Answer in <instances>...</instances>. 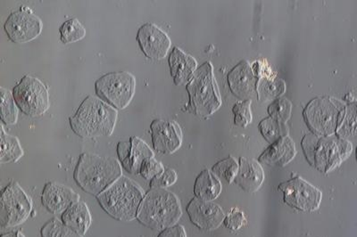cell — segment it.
<instances>
[{
	"label": "cell",
	"mask_w": 357,
	"mask_h": 237,
	"mask_svg": "<svg viewBox=\"0 0 357 237\" xmlns=\"http://www.w3.org/2000/svg\"><path fill=\"white\" fill-rule=\"evenodd\" d=\"M117 116L116 109L107 102L89 95L70 117V126L82 139L110 137L116 127Z\"/></svg>",
	"instance_id": "1"
},
{
	"label": "cell",
	"mask_w": 357,
	"mask_h": 237,
	"mask_svg": "<svg viewBox=\"0 0 357 237\" xmlns=\"http://www.w3.org/2000/svg\"><path fill=\"white\" fill-rule=\"evenodd\" d=\"M122 177V167L116 159L93 153H82L73 171V178L89 194L103 193L112 184Z\"/></svg>",
	"instance_id": "2"
},
{
	"label": "cell",
	"mask_w": 357,
	"mask_h": 237,
	"mask_svg": "<svg viewBox=\"0 0 357 237\" xmlns=\"http://www.w3.org/2000/svg\"><path fill=\"white\" fill-rule=\"evenodd\" d=\"M183 216L181 201L165 188H151L140 205L137 220L153 230H165L176 225Z\"/></svg>",
	"instance_id": "3"
},
{
	"label": "cell",
	"mask_w": 357,
	"mask_h": 237,
	"mask_svg": "<svg viewBox=\"0 0 357 237\" xmlns=\"http://www.w3.org/2000/svg\"><path fill=\"white\" fill-rule=\"evenodd\" d=\"M144 197V192L138 184L122 176L96 197L108 215L114 220L128 222L137 219Z\"/></svg>",
	"instance_id": "4"
},
{
	"label": "cell",
	"mask_w": 357,
	"mask_h": 237,
	"mask_svg": "<svg viewBox=\"0 0 357 237\" xmlns=\"http://www.w3.org/2000/svg\"><path fill=\"white\" fill-rule=\"evenodd\" d=\"M187 91L190 100L185 110L189 113L205 118L211 116L218 110L222 100L211 63L206 62L197 69L192 79L188 83Z\"/></svg>",
	"instance_id": "5"
},
{
	"label": "cell",
	"mask_w": 357,
	"mask_h": 237,
	"mask_svg": "<svg viewBox=\"0 0 357 237\" xmlns=\"http://www.w3.org/2000/svg\"><path fill=\"white\" fill-rule=\"evenodd\" d=\"M302 146L308 162L326 174L346 161L353 149L346 139L312 135L305 137Z\"/></svg>",
	"instance_id": "6"
},
{
	"label": "cell",
	"mask_w": 357,
	"mask_h": 237,
	"mask_svg": "<svg viewBox=\"0 0 357 237\" xmlns=\"http://www.w3.org/2000/svg\"><path fill=\"white\" fill-rule=\"evenodd\" d=\"M135 78L127 72L107 73L95 83L98 97L117 110L128 107L135 93Z\"/></svg>",
	"instance_id": "7"
},
{
	"label": "cell",
	"mask_w": 357,
	"mask_h": 237,
	"mask_svg": "<svg viewBox=\"0 0 357 237\" xmlns=\"http://www.w3.org/2000/svg\"><path fill=\"white\" fill-rule=\"evenodd\" d=\"M0 225L2 229L22 225L33 211V201L17 182L3 189L0 198Z\"/></svg>",
	"instance_id": "8"
},
{
	"label": "cell",
	"mask_w": 357,
	"mask_h": 237,
	"mask_svg": "<svg viewBox=\"0 0 357 237\" xmlns=\"http://www.w3.org/2000/svg\"><path fill=\"white\" fill-rule=\"evenodd\" d=\"M15 104L29 117H40L50 108L49 89L39 79L25 75L13 89Z\"/></svg>",
	"instance_id": "9"
},
{
	"label": "cell",
	"mask_w": 357,
	"mask_h": 237,
	"mask_svg": "<svg viewBox=\"0 0 357 237\" xmlns=\"http://www.w3.org/2000/svg\"><path fill=\"white\" fill-rule=\"evenodd\" d=\"M279 190L283 193L285 204L303 213L317 211L323 199L321 192L299 176L280 184Z\"/></svg>",
	"instance_id": "10"
},
{
	"label": "cell",
	"mask_w": 357,
	"mask_h": 237,
	"mask_svg": "<svg viewBox=\"0 0 357 237\" xmlns=\"http://www.w3.org/2000/svg\"><path fill=\"white\" fill-rule=\"evenodd\" d=\"M43 24L40 17L27 6L13 12L6 21L4 29L13 43H26L39 37Z\"/></svg>",
	"instance_id": "11"
},
{
	"label": "cell",
	"mask_w": 357,
	"mask_h": 237,
	"mask_svg": "<svg viewBox=\"0 0 357 237\" xmlns=\"http://www.w3.org/2000/svg\"><path fill=\"white\" fill-rule=\"evenodd\" d=\"M153 147L162 155H172L183 144V131L174 121L156 118L151 125Z\"/></svg>",
	"instance_id": "12"
},
{
	"label": "cell",
	"mask_w": 357,
	"mask_h": 237,
	"mask_svg": "<svg viewBox=\"0 0 357 237\" xmlns=\"http://www.w3.org/2000/svg\"><path fill=\"white\" fill-rule=\"evenodd\" d=\"M186 211L191 223L204 231L218 229L225 219V211L220 205L197 197L187 205Z\"/></svg>",
	"instance_id": "13"
},
{
	"label": "cell",
	"mask_w": 357,
	"mask_h": 237,
	"mask_svg": "<svg viewBox=\"0 0 357 237\" xmlns=\"http://www.w3.org/2000/svg\"><path fill=\"white\" fill-rule=\"evenodd\" d=\"M140 49L149 59H164L171 47L168 35L154 24H145L139 29L137 34Z\"/></svg>",
	"instance_id": "14"
},
{
	"label": "cell",
	"mask_w": 357,
	"mask_h": 237,
	"mask_svg": "<svg viewBox=\"0 0 357 237\" xmlns=\"http://www.w3.org/2000/svg\"><path fill=\"white\" fill-rule=\"evenodd\" d=\"M117 155L121 165L130 174H139L142 163L154 157L151 147L138 137L118 143Z\"/></svg>",
	"instance_id": "15"
},
{
	"label": "cell",
	"mask_w": 357,
	"mask_h": 237,
	"mask_svg": "<svg viewBox=\"0 0 357 237\" xmlns=\"http://www.w3.org/2000/svg\"><path fill=\"white\" fill-rule=\"evenodd\" d=\"M78 201L79 197L77 193L56 182H49L45 185L41 194V203L54 215H62L70 206Z\"/></svg>",
	"instance_id": "16"
},
{
	"label": "cell",
	"mask_w": 357,
	"mask_h": 237,
	"mask_svg": "<svg viewBox=\"0 0 357 237\" xmlns=\"http://www.w3.org/2000/svg\"><path fill=\"white\" fill-rule=\"evenodd\" d=\"M169 66L174 84L181 86L188 85L192 79L197 70V63L190 54L175 47L169 56Z\"/></svg>",
	"instance_id": "17"
},
{
	"label": "cell",
	"mask_w": 357,
	"mask_h": 237,
	"mask_svg": "<svg viewBox=\"0 0 357 237\" xmlns=\"http://www.w3.org/2000/svg\"><path fill=\"white\" fill-rule=\"evenodd\" d=\"M264 179V172L260 163L254 159H240V167L234 179L242 190L248 193H255L262 185Z\"/></svg>",
	"instance_id": "18"
},
{
	"label": "cell",
	"mask_w": 357,
	"mask_h": 237,
	"mask_svg": "<svg viewBox=\"0 0 357 237\" xmlns=\"http://www.w3.org/2000/svg\"><path fill=\"white\" fill-rule=\"evenodd\" d=\"M295 143L289 137L275 141L259 157V162L271 166L284 167L296 156Z\"/></svg>",
	"instance_id": "19"
},
{
	"label": "cell",
	"mask_w": 357,
	"mask_h": 237,
	"mask_svg": "<svg viewBox=\"0 0 357 237\" xmlns=\"http://www.w3.org/2000/svg\"><path fill=\"white\" fill-rule=\"evenodd\" d=\"M232 92L241 98H250L256 89V79L253 70L247 62H242L229 75Z\"/></svg>",
	"instance_id": "20"
},
{
	"label": "cell",
	"mask_w": 357,
	"mask_h": 237,
	"mask_svg": "<svg viewBox=\"0 0 357 237\" xmlns=\"http://www.w3.org/2000/svg\"><path fill=\"white\" fill-rule=\"evenodd\" d=\"M61 220L70 229L84 236L91 226L92 217L87 204L78 201L62 214Z\"/></svg>",
	"instance_id": "21"
},
{
	"label": "cell",
	"mask_w": 357,
	"mask_h": 237,
	"mask_svg": "<svg viewBox=\"0 0 357 237\" xmlns=\"http://www.w3.org/2000/svg\"><path fill=\"white\" fill-rule=\"evenodd\" d=\"M221 181L209 169H204L194 184L195 197L206 201L215 200L222 193Z\"/></svg>",
	"instance_id": "22"
},
{
	"label": "cell",
	"mask_w": 357,
	"mask_h": 237,
	"mask_svg": "<svg viewBox=\"0 0 357 237\" xmlns=\"http://www.w3.org/2000/svg\"><path fill=\"white\" fill-rule=\"evenodd\" d=\"M1 163L17 162L24 156L21 144L17 137L8 135L6 133L4 127L1 125Z\"/></svg>",
	"instance_id": "23"
},
{
	"label": "cell",
	"mask_w": 357,
	"mask_h": 237,
	"mask_svg": "<svg viewBox=\"0 0 357 237\" xmlns=\"http://www.w3.org/2000/svg\"><path fill=\"white\" fill-rule=\"evenodd\" d=\"M60 40L63 44L77 43L86 36V30L77 19L67 20L59 28Z\"/></svg>",
	"instance_id": "24"
},
{
	"label": "cell",
	"mask_w": 357,
	"mask_h": 237,
	"mask_svg": "<svg viewBox=\"0 0 357 237\" xmlns=\"http://www.w3.org/2000/svg\"><path fill=\"white\" fill-rule=\"evenodd\" d=\"M1 121L3 123L14 125L17 123L18 110L14 95L8 89L1 88Z\"/></svg>",
	"instance_id": "25"
},
{
	"label": "cell",
	"mask_w": 357,
	"mask_h": 237,
	"mask_svg": "<svg viewBox=\"0 0 357 237\" xmlns=\"http://www.w3.org/2000/svg\"><path fill=\"white\" fill-rule=\"evenodd\" d=\"M238 167L240 166L238 165L237 160L234 157L229 156L228 158L222 160L213 165L212 172L219 179H222L227 184H231L238 174Z\"/></svg>",
	"instance_id": "26"
},
{
	"label": "cell",
	"mask_w": 357,
	"mask_h": 237,
	"mask_svg": "<svg viewBox=\"0 0 357 237\" xmlns=\"http://www.w3.org/2000/svg\"><path fill=\"white\" fill-rule=\"evenodd\" d=\"M40 236L41 237H82L63 224L62 220L57 219L47 221L40 230Z\"/></svg>",
	"instance_id": "27"
},
{
	"label": "cell",
	"mask_w": 357,
	"mask_h": 237,
	"mask_svg": "<svg viewBox=\"0 0 357 237\" xmlns=\"http://www.w3.org/2000/svg\"><path fill=\"white\" fill-rule=\"evenodd\" d=\"M251 100L237 102L234 107V123L237 126L245 128L252 121Z\"/></svg>",
	"instance_id": "28"
},
{
	"label": "cell",
	"mask_w": 357,
	"mask_h": 237,
	"mask_svg": "<svg viewBox=\"0 0 357 237\" xmlns=\"http://www.w3.org/2000/svg\"><path fill=\"white\" fill-rule=\"evenodd\" d=\"M165 171L164 165L160 162L155 159V157L152 158L146 159L144 162L142 163V167H140L139 174L142 176L146 181H151L153 178L158 177Z\"/></svg>",
	"instance_id": "29"
},
{
	"label": "cell",
	"mask_w": 357,
	"mask_h": 237,
	"mask_svg": "<svg viewBox=\"0 0 357 237\" xmlns=\"http://www.w3.org/2000/svg\"><path fill=\"white\" fill-rule=\"evenodd\" d=\"M263 135L268 142L274 143L275 141L282 139L286 131L282 130V127L277 124L272 118L264 120L260 126Z\"/></svg>",
	"instance_id": "30"
},
{
	"label": "cell",
	"mask_w": 357,
	"mask_h": 237,
	"mask_svg": "<svg viewBox=\"0 0 357 237\" xmlns=\"http://www.w3.org/2000/svg\"><path fill=\"white\" fill-rule=\"evenodd\" d=\"M245 223H247V220H245L243 211L236 209V208L229 211L223 220V225L231 231H237L245 226Z\"/></svg>",
	"instance_id": "31"
},
{
	"label": "cell",
	"mask_w": 357,
	"mask_h": 237,
	"mask_svg": "<svg viewBox=\"0 0 357 237\" xmlns=\"http://www.w3.org/2000/svg\"><path fill=\"white\" fill-rule=\"evenodd\" d=\"M177 173L173 169H165L161 175L153 178L149 183L151 188H167L176 183Z\"/></svg>",
	"instance_id": "32"
},
{
	"label": "cell",
	"mask_w": 357,
	"mask_h": 237,
	"mask_svg": "<svg viewBox=\"0 0 357 237\" xmlns=\"http://www.w3.org/2000/svg\"><path fill=\"white\" fill-rule=\"evenodd\" d=\"M158 237H187V235L183 226L175 225L162 230Z\"/></svg>",
	"instance_id": "33"
},
{
	"label": "cell",
	"mask_w": 357,
	"mask_h": 237,
	"mask_svg": "<svg viewBox=\"0 0 357 237\" xmlns=\"http://www.w3.org/2000/svg\"><path fill=\"white\" fill-rule=\"evenodd\" d=\"M1 237H25L21 232L19 231H10L8 233L2 234Z\"/></svg>",
	"instance_id": "34"
},
{
	"label": "cell",
	"mask_w": 357,
	"mask_h": 237,
	"mask_svg": "<svg viewBox=\"0 0 357 237\" xmlns=\"http://www.w3.org/2000/svg\"><path fill=\"white\" fill-rule=\"evenodd\" d=\"M356 161H357V148H356Z\"/></svg>",
	"instance_id": "35"
}]
</instances>
